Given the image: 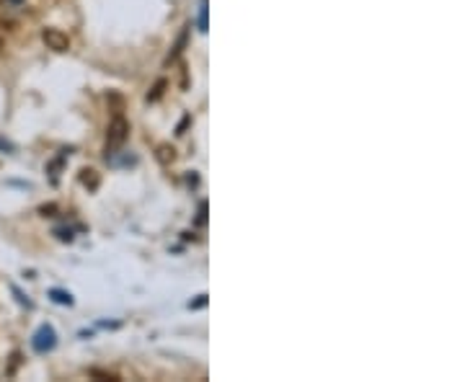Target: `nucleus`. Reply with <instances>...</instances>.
I'll return each instance as SVG.
<instances>
[{
    "label": "nucleus",
    "mask_w": 465,
    "mask_h": 382,
    "mask_svg": "<svg viewBox=\"0 0 465 382\" xmlns=\"http://www.w3.org/2000/svg\"><path fill=\"white\" fill-rule=\"evenodd\" d=\"M129 137V124L127 119L121 114H116L114 119H111V124H109V132H106V148L109 150H116L124 145V140Z\"/></svg>",
    "instance_id": "1"
},
{
    "label": "nucleus",
    "mask_w": 465,
    "mask_h": 382,
    "mask_svg": "<svg viewBox=\"0 0 465 382\" xmlns=\"http://www.w3.org/2000/svg\"><path fill=\"white\" fill-rule=\"evenodd\" d=\"M81 184L91 189V191H96V189H99V174H96L94 168H83V171H81Z\"/></svg>",
    "instance_id": "3"
},
{
    "label": "nucleus",
    "mask_w": 465,
    "mask_h": 382,
    "mask_svg": "<svg viewBox=\"0 0 465 382\" xmlns=\"http://www.w3.org/2000/svg\"><path fill=\"white\" fill-rule=\"evenodd\" d=\"M158 161H161V163L174 161V148H169V145H161V148H158Z\"/></svg>",
    "instance_id": "4"
},
{
    "label": "nucleus",
    "mask_w": 465,
    "mask_h": 382,
    "mask_svg": "<svg viewBox=\"0 0 465 382\" xmlns=\"http://www.w3.org/2000/svg\"><path fill=\"white\" fill-rule=\"evenodd\" d=\"M163 91H166V81H158V83L153 86V94H148V99H150V101H158V99L163 96Z\"/></svg>",
    "instance_id": "5"
},
{
    "label": "nucleus",
    "mask_w": 465,
    "mask_h": 382,
    "mask_svg": "<svg viewBox=\"0 0 465 382\" xmlns=\"http://www.w3.org/2000/svg\"><path fill=\"white\" fill-rule=\"evenodd\" d=\"M41 39H44V44H47L49 49H54V52H68L70 49L68 34H62L60 29H44V31H41Z\"/></svg>",
    "instance_id": "2"
}]
</instances>
